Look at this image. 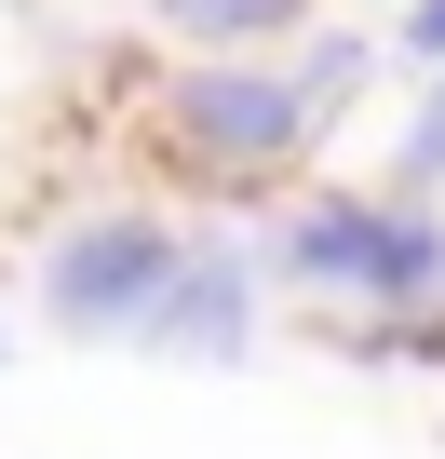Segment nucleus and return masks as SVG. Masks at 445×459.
Wrapping results in <instances>:
<instances>
[{
  "label": "nucleus",
  "instance_id": "nucleus-2",
  "mask_svg": "<svg viewBox=\"0 0 445 459\" xmlns=\"http://www.w3.org/2000/svg\"><path fill=\"white\" fill-rule=\"evenodd\" d=\"M162 284H175V230L162 216H81L68 244L41 257V298H55L68 338H135Z\"/></svg>",
  "mask_w": 445,
  "mask_h": 459
},
{
  "label": "nucleus",
  "instance_id": "nucleus-3",
  "mask_svg": "<svg viewBox=\"0 0 445 459\" xmlns=\"http://www.w3.org/2000/svg\"><path fill=\"white\" fill-rule=\"evenodd\" d=\"M311 122H324V108H311L297 82H270V68H189V82L162 95V135H175L189 162H216V176H257V162H284Z\"/></svg>",
  "mask_w": 445,
  "mask_h": 459
},
{
  "label": "nucleus",
  "instance_id": "nucleus-6",
  "mask_svg": "<svg viewBox=\"0 0 445 459\" xmlns=\"http://www.w3.org/2000/svg\"><path fill=\"white\" fill-rule=\"evenodd\" d=\"M405 176H445V82H432L418 122H405Z\"/></svg>",
  "mask_w": 445,
  "mask_h": 459
},
{
  "label": "nucleus",
  "instance_id": "nucleus-7",
  "mask_svg": "<svg viewBox=\"0 0 445 459\" xmlns=\"http://www.w3.org/2000/svg\"><path fill=\"white\" fill-rule=\"evenodd\" d=\"M405 55H418V68H445V0H418V14H405Z\"/></svg>",
  "mask_w": 445,
  "mask_h": 459
},
{
  "label": "nucleus",
  "instance_id": "nucleus-5",
  "mask_svg": "<svg viewBox=\"0 0 445 459\" xmlns=\"http://www.w3.org/2000/svg\"><path fill=\"white\" fill-rule=\"evenodd\" d=\"M162 28L175 41H270V28H297V0H162Z\"/></svg>",
  "mask_w": 445,
  "mask_h": 459
},
{
  "label": "nucleus",
  "instance_id": "nucleus-1",
  "mask_svg": "<svg viewBox=\"0 0 445 459\" xmlns=\"http://www.w3.org/2000/svg\"><path fill=\"white\" fill-rule=\"evenodd\" d=\"M284 271L297 284H338V298L432 311L445 298V230L432 216H378V203H297L284 216Z\"/></svg>",
  "mask_w": 445,
  "mask_h": 459
},
{
  "label": "nucleus",
  "instance_id": "nucleus-8",
  "mask_svg": "<svg viewBox=\"0 0 445 459\" xmlns=\"http://www.w3.org/2000/svg\"><path fill=\"white\" fill-rule=\"evenodd\" d=\"M0 351H14V338H0Z\"/></svg>",
  "mask_w": 445,
  "mask_h": 459
},
{
  "label": "nucleus",
  "instance_id": "nucleus-4",
  "mask_svg": "<svg viewBox=\"0 0 445 459\" xmlns=\"http://www.w3.org/2000/svg\"><path fill=\"white\" fill-rule=\"evenodd\" d=\"M135 338H149V351H202V365H230V351L257 338V284H244V257H175V284L149 298Z\"/></svg>",
  "mask_w": 445,
  "mask_h": 459
}]
</instances>
